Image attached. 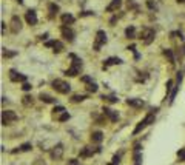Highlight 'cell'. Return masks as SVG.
Wrapping results in <instances>:
<instances>
[{
  "label": "cell",
  "instance_id": "6da1fadb",
  "mask_svg": "<svg viewBox=\"0 0 185 165\" xmlns=\"http://www.w3.org/2000/svg\"><path fill=\"white\" fill-rule=\"evenodd\" d=\"M71 59H73V63H71V66L66 70V76H69V77H74V76H77L79 73H80V70H82V60L80 59H77L74 54H71Z\"/></svg>",
  "mask_w": 185,
  "mask_h": 165
},
{
  "label": "cell",
  "instance_id": "7a4b0ae2",
  "mask_svg": "<svg viewBox=\"0 0 185 165\" xmlns=\"http://www.w3.org/2000/svg\"><path fill=\"white\" fill-rule=\"evenodd\" d=\"M154 117H156V114H154V111H151V113H148L147 116H145V119L144 120H140L139 123H137V127L134 128V131H133V134H137V133H140L144 128H147L148 125H151L153 122H154Z\"/></svg>",
  "mask_w": 185,
  "mask_h": 165
},
{
  "label": "cell",
  "instance_id": "3957f363",
  "mask_svg": "<svg viewBox=\"0 0 185 165\" xmlns=\"http://www.w3.org/2000/svg\"><path fill=\"white\" fill-rule=\"evenodd\" d=\"M53 88H54L57 93H60V94H68L69 90H71V85H69L68 82L62 80V79H56V80L53 82Z\"/></svg>",
  "mask_w": 185,
  "mask_h": 165
},
{
  "label": "cell",
  "instance_id": "277c9868",
  "mask_svg": "<svg viewBox=\"0 0 185 165\" xmlns=\"http://www.w3.org/2000/svg\"><path fill=\"white\" fill-rule=\"evenodd\" d=\"M154 36H156V33H154L153 28H144L142 33H140V39L145 45H150L154 40Z\"/></svg>",
  "mask_w": 185,
  "mask_h": 165
},
{
  "label": "cell",
  "instance_id": "5b68a950",
  "mask_svg": "<svg viewBox=\"0 0 185 165\" xmlns=\"http://www.w3.org/2000/svg\"><path fill=\"white\" fill-rule=\"evenodd\" d=\"M16 120H17V114H16L14 111L5 110V111L2 113V123H3V125H11V123L16 122Z\"/></svg>",
  "mask_w": 185,
  "mask_h": 165
},
{
  "label": "cell",
  "instance_id": "8992f818",
  "mask_svg": "<svg viewBox=\"0 0 185 165\" xmlns=\"http://www.w3.org/2000/svg\"><path fill=\"white\" fill-rule=\"evenodd\" d=\"M107 43V34L105 31H97L96 34V42H94V51H100V46Z\"/></svg>",
  "mask_w": 185,
  "mask_h": 165
},
{
  "label": "cell",
  "instance_id": "52a82bcc",
  "mask_svg": "<svg viewBox=\"0 0 185 165\" xmlns=\"http://www.w3.org/2000/svg\"><path fill=\"white\" fill-rule=\"evenodd\" d=\"M49 156H51V159H54V160L62 159V156H63V145H62V143H57V145L49 151Z\"/></svg>",
  "mask_w": 185,
  "mask_h": 165
},
{
  "label": "cell",
  "instance_id": "ba28073f",
  "mask_svg": "<svg viewBox=\"0 0 185 165\" xmlns=\"http://www.w3.org/2000/svg\"><path fill=\"white\" fill-rule=\"evenodd\" d=\"M45 46L53 48L54 53H62V50H63V43H62L60 40H48V42L45 43Z\"/></svg>",
  "mask_w": 185,
  "mask_h": 165
},
{
  "label": "cell",
  "instance_id": "9c48e42d",
  "mask_svg": "<svg viewBox=\"0 0 185 165\" xmlns=\"http://www.w3.org/2000/svg\"><path fill=\"white\" fill-rule=\"evenodd\" d=\"M102 113H104V116H107L111 122H116L117 119H119V114L114 111V110H111V108H108V107H104V110H102Z\"/></svg>",
  "mask_w": 185,
  "mask_h": 165
},
{
  "label": "cell",
  "instance_id": "30bf717a",
  "mask_svg": "<svg viewBox=\"0 0 185 165\" xmlns=\"http://www.w3.org/2000/svg\"><path fill=\"white\" fill-rule=\"evenodd\" d=\"M62 36H63V39L68 40V42H73V40H74V31H73L71 28H68L66 25L62 26Z\"/></svg>",
  "mask_w": 185,
  "mask_h": 165
},
{
  "label": "cell",
  "instance_id": "8fae6325",
  "mask_svg": "<svg viewBox=\"0 0 185 165\" xmlns=\"http://www.w3.org/2000/svg\"><path fill=\"white\" fill-rule=\"evenodd\" d=\"M20 30H22V23H20V19H19L17 16H14V17L11 19V31H13L14 34H17Z\"/></svg>",
  "mask_w": 185,
  "mask_h": 165
},
{
  "label": "cell",
  "instance_id": "7c38bea8",
  "mask_svg": "<svg viewBox=\"0 0 185 165\" xmlns=\"http://www.w3.org/2000/svg\"><path fill=\"white\" fill-rule=\"evenodd\" d=\"M10 79H11L13 82H25V80H26V76L17 73L16 70H11V71H10Z\"/></svg>",
  "mask_w": 185,
  "mask_h": 165
},
{
  "label": "cell",
  "instance_id": "4fadbf2b",
  "mask_svg": "<svg viewBox=\"0 0 185 165\" xmlns=\"http://www.w3.org/2000/svg\"><path fill=\"white\" fill-rule=\"evenodd\" d=\"M25 19H26L28 25H37V16H36V11H33V10L26 11Z\"/></svg>",
  "mask_w": 185,
  "mask_h": 165
},
{
  "label": "cell",
  "instance_id": "5bb4252c",
  "mask_svg": "<svg viewBox=\"0 0 185 165\" xmlns=\"http://www.w3.org/2000/svg\"><path fill=\"white\" fill-rule=\"evenodd\" d=\"M100 151V148L97 147L96 150H92V148H89V147H85V148H82V151L79 153V156L80 157H88V156H92L94 153H99Z\"/></svg>",
  "mask_w": 185,
  "mask_h": 165
},
{
  "label": "cell",
  "instance_id": "9a60e30c",
  "mask_svg": "<svg viewBox=\"0 0 185 165\" xmlns=\"http://www.w3.org/2000/svg\"><path fill=\"white\" fill-rule=\"evenodd\" d=\"M122 63V60L119 59V57H110V59H107L105 62H104V70H107L108 66H111V65H120Z\"/></svg>",
  "mask_w": 185,
  "mask_h": 165
},
{
  "label": "cell",
  "instance_id": "2e32d148",
  "mask_svg": "<svg viewBox=\"0 0 185 165\" xmlns=\"http://www.w3.org/2000/svg\"><path fill=\"white\" fill-rule=\"evenodd\" d=\"M120 6H122V0H113V2L107 6V11H108V13H113V11H117Z\"/></svg>",
  "mask_w": 185,
  "mask_h": 165
},
{
  "label": "cell",
  "instance_id": "e0dca14e",
  "mask_svg": "<svg viewBox=\"0 0 185 165\" xmlns=\"http://www.w3.org/2000/svg\"><path fill=\"white\" fill-rule=\"evenodd\" d=\"M142 156H140V145L136 143L134 145V165H140Z\"/></svg>",
  "mask_w": 185,
  "mask_h": 165
},
{
  "label": "cell",
  "instance_id": "ac0fdd59",
  "mask_svg": "<svg viewBox=\"0 0 185 165\" xmlns=\"http://www.w3.org/2000/svg\"><path fill=\"white\" fill-rule=\"evenodd\" d=\"M104 139V134L100 131H94V133H91V142H94V143H99L102 142Z\"/></svg>",
  "mask_w": 185,
  "mask_h": 165
},
{
  "label": "cell",
  "instance_id": "d6986e66",
  "mask_svg": "<svg viewBox=\"0 0 185 165\" xmlns=\"http://www.w3.org/2000/svg\"><path fill=\"white\" fill-rule=\"evenodd\" d=\"M39 99H40L42 102H45V103H54V102H56L54 97H51L49 94H45V93H42V94L39 96Z\"/></svg>",
  "mask_w": 185,
  "mask_h": 165
},
{
  "label": "cell",
  "instance_id": "ffe728a7",
  "mask_svg": "<svg viewBox=\"0 0 185 165\" xmlns=\"http://www.w3.org/2000/svg\"><path fill=\"white\" fill-rule=\"evenodd\" d=\"M30 150H31V143H23V145H20V147L14 148V150H13V153L16 154V153H23V151H30Z\"/></svg>",
  "mask_w": 185,
  "mask_h": 165
},
{
  "label": "cell",
  "instance_id": "44dd1931",
  "mask_svg": "<svg viewBox=\"0 0 185 165\" xmlns=\"http://www.w3.org/2000/svg\"><path fill=\"white\" fill-rule=\"evenodd\" d=\"M62 23L68 26V25L74 23V17H73L71 14H63V16H62Z\"/></svg>",
  "mask_w": 185,
  "mask_h": 165
},
{
  "label": "cell",
  "instance_id": "7402d4cb",
  "mask_svg": "<svg viewBox=\"0 0 185 165\" xmlns=\"http://www.w3.org/2000/svg\"><path fill=\"white\" fill-rule=\"evenodd\" d=\"M127 103L131 105V107H137V108H139V107H144V102H142L140 99H128Z\"/></svg>",
  "mask_w": 185,
  "mask_h": 165
},
{
  "label": "cell",
  "instance_id": "603a6c76",
  "mask_svg": "<svg viewBox=\"0 0 185 165\" xmlns=\"http://www.w3.org/2000/svg\"><path fill=\"white\" fill-rule=\"evenodd\" d=\"M125 36H127L128 39H134V37H136V30H134V26H128V28L125 30Z\"/></svg>",
  "mask_w": 185,
  "mask_h": 165
},
{
  "label": "cell",
  "instance_id": "cb8c5ba5",
  "mask_svg": "<svg viewBox=\"0 0 185 165\" xmlns=\"http://www.w3.org/2000/svg\"><path fill=\"white\" fill-rule=\"evenodd\" d=\"M57 11H59V6H57L56 3H49V17H51V19L56 16Z\"/></svg>",
  "mask_w": 185,
  "mask_h": 165
},
{
  "label": "cell",
  "instance_id": "d4e9b609",
  "mask_svg": "<svg viewBox=\"0 0 185 165\" xmlns=\"http://www.w3.org/2000/svg\"><path fill=\"white\" fill-rule=\"evenodd\" d=\"M163 54H165V57L168 59V62L173 65V63H174V56H173L171 50H163Z\"/></svg>",
  "mask_w": 185,
  "mask_h": 165
},
{
  "label": "cell",
  "instance_id": "484cf974",
  "mask_svg": "<svg viewBox=\"0 0 185 165\" xmlns=\"http://www.w3.org/2000/svg\"><path fill=\"white\" fill-rule=\"evenodd\" d=\"M86 90H88L89 93H96V91H97V85H96L94 82H89V83H86Z\"/></svg>",
  "mask_w": 185,
  "mask_h": 165
},
{
  "label": "cell",
  "instance_id": "4316f807",
  "mask_svg": "<svg viewBox=\"0 0 185 165\" xmlns=\"http://www.w3.org/2000/svg\"><path fill=\"white\" fill-rule=\"evenodd\" d=\"M85 99H86V96H79V94H76V96L71 97V102L77 103V102H82V100H85Z\"/></svg>",
  "mask_w": 185,
  "mask_h": 165
},
{
  "label": "cell",
  "instance_id": "83f0119b",
  "mask_svg": "<svg viewBox=\"0 0 185 165\" xmlns=\"http://www.w3.org/2000/svg\"><path fill=\"white\" fill-rule=\"evenodd\" d=\"M102 99L107 100V102H110V103H116V102H117V99H116L114 96H102Z\"/></svg>",
  "mask_w": 185,
  "mask_h": 165
},
{
  "label": "cell",
  "instance_id": "f1b7e54d",
  "mask_svg": "<svg viewBox=\"0 0 185 165\" xmlns=\"http://www.w3.org/2000/svg\"><path fill=\"white\" fill-rule=\"evenodd\" d=\"M22 102H23V105H33V97L31 96H25Z\"/></svg>",
  "mask_w": 185,
  "mask_h": 165
},
{
  "label": "cell",
  "instance_id": "f546056e",
  "mask_svg": "<svg viewBox=\"0 0 185 165\" xmlns=\"http://www.w3.org/2000/svg\"><path fill=\"white\" fill-rule=\"evenodd\" d=\"M68 119H69V114H68V113H65V111L59 116V120H60V122H65V120H68Z\"/></svg>",
  "mask_w": 185,
  "mask_h": 165
},
{
  "label": "cell",
  "instance_id": "4dcf8cb0",
  "mask_svg": "<svg viewBox=\"0 0 185 165\" xmlns=\"http://www.w3.org/2000/svg\"><path fill=\"white\" fill-rule=\"evenodd\" d=\"M177 157H179L180 160H185V148H182V150L177 151Z\"/></svg>",
  "mask_w": 185,
  "mask_h": 165
},
{
  "label": "cell",
  "instance_id": "1f68e13d",
  "mask_svg": "<svg viewBox=\"0 0 185 165\" xmlns=\"http://www.w3.org/2000/svg\"><path fill=\"white\" fill-rule=\"evenodd\" d=\"M63 111H65L63 107H56V108H54V114H62Z\"/></svg>",
  "mask_w": 185,
  "mask_h": 165
},
{
  "label": "cell",
  "instance_id": "d6a6232c",
  "mask_svg": "<svg viewBox=\"0 0 185 165\" xmlns=\"http://www.w3.org/2000/svg\"><path fill=\"white\" fill-rule=\"evenodd\" d=\"M3 56H5V57H14V56H16V53H11V51H3Z\"/></svg>",
  "mask_w": 185,
  "mask_h": 165
},
{
  "label": "cell",
  "instance_id": "836d02e7",
  "mask_svg": "<svg viewBox=\"0 0 185 165\" xmlns=\"http://www.w3.org/2000/svg\"><path fill=\"white\" fill-rule=\"evenodd\" d=\"M80 80H82L83 83H89V82H92V80H91V77H88V76H83Z\"/></svg>",
  "mask_w": 185,
  "mask_h": 165
},
{
  "label": "cell",
  "instance_id": "e575fe53",
  "mask_svg": "<svg viewBox=\"0 0 185 165\" xmlns=\"http://www.w3.org/2000/svg\"><path fill=\"white\" fill-rule=\"evenodd\" d=\"M171 87H173V82H171V80H168V82H167V94L171 91Z\"/></svg>",
  "mask_w": 185,
  "mask_h": 165
},
{
  "label": "cell",
  "instance_id": "d590c367",
  "mask_svg": "<svg viewBox=\"0 0 185 165\" xmlns=\"http://www.w3.org/2000/svg\"><path fill=\"white\" fill-rule=\"evenodd\" d=\"M113 162H114V163H116V165H117V163H119V162H120V154H116V156H114V157H113Z\"/></svg>",
  "mask_w": 185,
  "mask_h": 165
},
{
  "label": "cell",
  "instance_id": "8d00e7d4",
  "mask_svg": "<svg viewBox=\"0 0 185 165\" xmlns=\"http://www.w3.org/2000/svg\"><path fill=\"white\" fill-rule=\"evenodd\" d=\"M22 88H23L25 91H30V90H31V85H30V83H23V87H22Z\"/></svg>",
  "mask_w": 185,
  "mask_h": 165
},
{
  "label": "cell",
  "instance_id": "74e56055",
  "mask_svg": "<svg viewBox=\"0 0 185 165\" xmlns=\"http://www.w3.org/2000/svg\"><path fill=\"white\" fill-rule=\"evenodd\" d=\"M68 165H79V163H77V160H76V159H69Z\"/></svg>",
  "mask_w": 185,
  "mask_h": 165
},
{
  "label": "cell",
  "instance_id": "f35d334b",
  "mask_svg": "<svg viewBox=\"0 0 185 165\" xmlns=\"http://www.w3.org/2000/svg\"><path fill=\"white\" fill-rule=\"evenodd\" d=\"M2 34H5V22H2Z\"/></svg>",
  "mask_w": 185,
  "mask_h": 165
},
{
  "label": "cell",
  "instance_id": "ab89813d",
  "mask_svg": "<svg viewBox=\"0 0 185 165\" xmlns=\"http://www.w3.org/2000/svg\"><path fill=\"white\" fill-rule=\"evenodd\" d=\"M177 3H185V0H177Z\"/></svg>",
  "mask_w": 185,
  "mask_h": 165
},
{
  "label": "cell",
  "instance_id": "60d3db41",
  "mask_svg": "<svg viewBox=\"0 0 185 165\" xmlns=\"http://www.w3.org/2000/svg\"><path fill=\"white\" fill-rule=\"evenodd\" d=\"M108 165H116V163H114V162H111V163H108Z\"/></svg>",
  "mask_w": 185,
  "mask_h": 165
},
{
  "label": "cell",
  "instance_id": "b9f144b4",
  "mask_svg": "<svg viewBox=\"0 0 185 165\" xmlns=\"http://www.w3.org/2000/svg\"><path fill=\"white\" fill-rule=\"evenodd\" d=\"M22 2H23V0H19V3H22Z\"/></svg>",
  "mask_w": 185,
  "mask_h": 165
}]
</instances>
